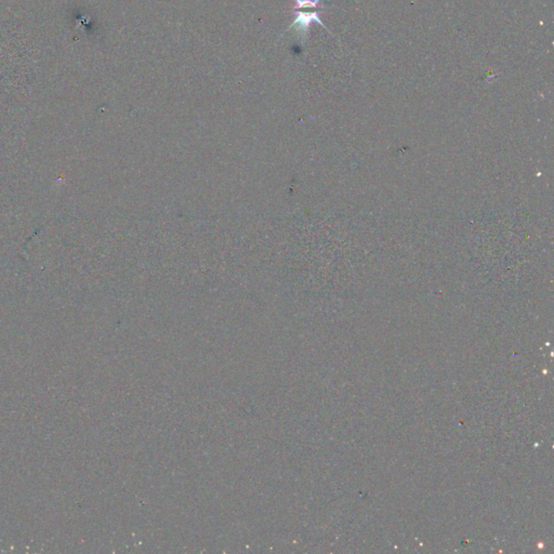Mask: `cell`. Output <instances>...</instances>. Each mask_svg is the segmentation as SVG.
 Instances as JSON below:
<instances>
[{
  "label": "cell",
  "instance_id": "6da1fadb",
  "mask_svg": "<svg viewBox=\"0 0 554 554\" xmlns=\"http://www.w3.org/2000/svg\"><path fill=\"white\" fill-rule=\"evenodd\" d=\"M293 13L296 14V19H294V21L292 22V24L288 28H287V32H288V30H290V29H296L297 33H299V35H300L302 45H304L305 42H306V37H307V33H309V28H310L311 23L317 22L319 24H321L322 27L327 29V27L322 22V20L320 17V11L301 12V11H297V10H293Z\"/></svg>",
  "mask_w": 554,
  "mask_h": 554
},
{
  "label": "cell",
  "instance_id": "7a4b0ae2",
  "mask_svg": "<svg viewBox=\"0 0 554 554\" xmlns=\"http://www.w3.org/2000/svg\"><path fill=\"white\" fill-rule=\"evenodd\" d=\"M321 2H322V0H294V3H296L294 4V9L322 7V6H320Z\"/></svg>",
  "mask_w": 554,
  "mask_h": 554
}]
</instances>
